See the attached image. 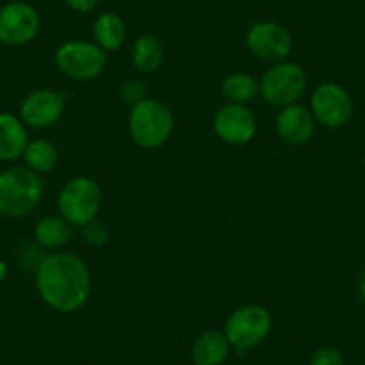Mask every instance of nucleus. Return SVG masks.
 Returning a JSON list of instances; mask_svg holds the SVG:
<instances>
[{"instance_id":"nucleus-3","label":"nucleus","mask_w":365,"mask_h":365,"mask_svg":"<svg viewBox=\"0 0 365 365\" xmlns=\"http://www.w3.org/2000/svg\"><path fill=\"white\" fill-rule=\"evenodd\" d=\"M174 131V115L170 108L156 99H143L135 104L129 115V133L133 142L142 149L165 145Z\"/></svg>"},{"instance_id":"nucleus-26","label":"nucleus","mask_w":365,"mask_h":365,"mask_svg":"<svg viewBox=\"0 0 365 365\" xmlns=\"http://www.w3.org/2000/svg\"><path fill=\"white\" fill-rule=\"evenodd\" d=\"M8 272H9L8 265H6V263L0 259V282H4V279L8 278Z\"/></svg>"},{"instance_id":"nucleus-14","label":"nucleus","mask_w":365,"mask_h":365,"mask_svg":"<svg viewBox=\"0 0 365 365\" xmlns=\"http://www.w3.org/2000/svg\"><path fill=\"white\" fill-rule=\"evenodd\" d=\"M29 133L22 118L13 113H0V161H16L24 156Z\"/></svg>"},{"instance_id":"nucleus-21","label":"nucleus","mask_w":365,"mask_h":365,"mask_svg":"<svg viewBox=\"0 0 365 365\" xmlns=\"http://www.w3.org/2000/svg\"><path fill=\"white\" fill-rule=\"evenodd\" d=\"M310 365H344V354L333 346L321 347L312 354Z\"/></svg>"},{"instance_id":"nucleus-23","label":"nucleus","mask_w":365,"mask_h":365,"mask_svg":"<svg viewBox=\"0 0 365 365\" xmlns=\"http://www.w3.org/2000/svg\"><path fill=\"white\" fill-rule=\"evenodd\" d=\"M122 97H124V101H128V103H133V106L138 104L140 101L145 99V97H143L142 84H138V81H129V83H125L124 88H122Z\"/></svg>"},{"instance_id":"nucleus-22","label":"nucleus","mask_w":365,"mask_h":365,"mask_svg":"<svg viewBox=\"0 0 365 365\" xmlns=\"http://www.w3.org/2000/svg\"><path fill=\"white\" fill-rule=\"evenodd\" d=\"M83 238L86 244L93 245V247H101V245L106 244L108 230L101 222L93 220V222L86 224V226L83 227Z\"/></svg>"},{"instance_id":"nucleus-16","label":"nucleus","mask_w":365,"mask_h":365,"mask_svg":"<svg viewBox=\"0 0 365 365\" xmlns=\"http://www.w3.org/2000/svg\"><path fill=\"white\" fill-rule=\"evenodd\" d=\"M231 344L220 331H206L192 346V360L195 365H220L230 354Z\"/></svg>"},{"instance_id":"nucleus-27","label":"nucleus","mask_w":365,"mask_h":365,"mask_svg":"<svg viewBox=\"0 0 365 365\" xmlns=\"http://www.w3.org/2000/svg\"><path fill=\"white\" fill-rule=\"evenodd\" d=\"M364 167H365V156H364Z\"/></svg>"},{"instance_id":"nucleus-5","label":"nucleus","mask_w":365,"mask_h":365,"mask_svg":"<svg viewBox=\"0 0 365 365\" xmlns=\"http://www.w3.org/2000/svg\"><path fill=\"white\" fill-rule=\"evenodd\" d=\"M307 90V73L299 65L279 61L259 79V93L270 106L287 108L296 104Z\"/></svg>"},{"instance_id":"nucleus-10","label":"nucleus","mask_w":365,"mask_h":365,"mask_svg":"<svg viewBox=\"0 0 365 365\" xmlns=\"http://www.w3.org/2000/svg\"><path fill=\"white\" fill-rule=\"evenodd\" d=\"M312 115L326 128H342L353 115V101L346 88L336 83H324L312 96Z\"/></svg>"},{"instance_id":"nucleus-7","label":"nucleus","mask_w":365,"mask_h":365,"mask_svg":"<svg viewBox=\"0 0 365 365\" xmlns=\"http://www.w3.org/2000/svg\"><path fill=\"white\" fill-rule=\"evenodd\" d=\"M272 317L269 310L259 304H247L235 310L226 321L224 335L227 342L240 351L259 346L269 336Z\"/></svg>"},{"instance_id":"nucleus-24","label":"nucleus","mask_w":365,"mask_h":365,"mask_svg":"<svg viewBox=\"0 0 365 365\" xmlns=\"http://www.w3.org/2000/svg\"><path fill=\"white\" fill-rule=\"evenodd\" d=\"M66 6L77 13H90L97 8L99 0H65Z\"/></svg>"},{"instance_id":"nucleus-2","label":"nucleus","mask_w":365,"mask_h":365,"mask_svg":"<svg viewBox=\"0 0 365 365\" xmlns=\"http://www.w3.org/2000/svg\"><path fill=\"white\" fill-rule=\"evenodd\" d=\"M43 197L40 174L27 167H11L0 172V215L20 219L36 210Z\"/></svg>"},{"instance_id":"nucleus-9","label":"nucleus","mask_w":365,"mask_h":365,"mask_svg":"<svg viewBox=\"0 0 365 365\" xmlns=\"http://www.w3.org/2000/svg\"><path fill=\"white\" fill-rule=\"evenodd\" d=\"M245 43L256 58L279 63L292 52V34L282 24L263 20L249 27Z\"/></svg>"},{"instance_id":"nucleus-18","label":"nucleus","mask_w":365,"mask_h":365,"mask_svg":"<svg viewBox=\"0 0 365 365\" xmlns=\"http://www.w3.org/2000/svg\"><path fill=\"white\" fill-rule=\"evenodd\" d=\"M133 65L143 73L156 72L165 59L161 41L154 34H143L133 45Z\"/></svg>"},{"instance_id":"nucleus-19","label":"nucleus","mask_w":365,"mask_h":365,"mask_svg":"<svg viewBox=\"0 0 365 365\" xmlns=\"http://www.w3.org/2000/svg\"><path fill=\"white\" fill-rule=\"evenodd\" d=\"M22 158L26 160L27 168L38 174H45V172L54 170L59 161V153L58 147L48 140H29Z\"/></svg>"},{"instance_id":"nucleus-20","label":"nucleus","mask_w":365,"mask_h":365,"mask_svg":"<svg viewBox=\"0 0 365 365\" xmlns=\"http://www.w3.org/2000/svg\"><path fill=\"white\" fill-rule=\"evenodd\" d=\"M220 90L231 104H247L258 96L259 81L249 73H231L220 84Z\"/></svg>"},{"instance_id":"nucleus-1","label":"nucleus","mask_w":365,"mask_h":365,"mask_svg":"<svg viewBox=\"0 0 365 365\" xmlns=\"http://www.w3.org/2000/svg\"><path fill=\"white\" fill-rule=\"evenodd\" d=\"M36 290L52 310L61 314L77 312L90 297V269L77 255L52 252L38 263Z\"/></svg>"},{"instance_id":"nucleus-25","label":"nucleus","mask_w":365,"mask_h":365,"mask_svg":"<svg viewBox=\"0 0 365 365\" xmlns=\"http://www.w3.org/2000/svg\"><path fill=\"white\" fill-rule=\"evenodd\" d=\"M358 296H360V299L364 301V304H365V270H364V274H361L360 283H358Z\"/></svg>"},{"instance_id":"nucleus-11","label":"nucleus","mask_w":365,"mask_h":365,"mask_svg":"<svg viewBox=\"0 0 365 365\" xmlns=\"http://www.w3.org/2000/svg\"><path fill=\"white\" fill-rule=\"evenodd\" d=\"M66 108V96L63 91L41 90L33 91L20 104V115L24 124L33 129H47L58 124Z\"/></svg>"},{"instance_id":"nucleus-15","label":"nucleus","mask_w":365,"mask_h":365,"mask_svg":"<svg viewBox=\"0 0 365 365\" xmlns=\"http://www.w3.org/2000/svg\"><path fill=\"white\" fill-rule=\"evenodd\" d=\"M128 27L124 19L117 13H103L93 22V40L104 52H115L124 45Z\"/></svg>"},{"instance_id":"nucleus-6","label":"nucleus","mask_w":365,"mask_h":365,"mask_svg":"<svg viewBox=\"0 0 365 365\" xmlns=\"http://www.w3.org/2000/svg\"><path fill=\"white\" fill-rule=\"evenodd\" d=\"M106 65L108 54L96 41L72 40L56 51V66L70 79H96L104 72Z\"/></svg>"},{"instance_id":"nucleus-13","label":"nucleus","mask_w":365,"mask_h":365,"mask_svg":"<svg viewBox=\"0 0 365 365\" xmlns=\"http://www.w3.org/2000/svg\"><path fill=\"white\" fill-rule=\"evenodd\" d=\"M276 133L285 143L303 145L308 140H312L315 133L314 115L307 108L297 106V104L282 108L276 117Z\"/></svg>"},{"instance_id":"nucleus-12","label":"nucleus","mask_w":365,"mask_h":365,"mask_svg":"<svg viewBox=\"0 0 365 365\" xmlns=\"http://www.w3.org/2000/svg\"><path fill=\"white\" fill-rule=\"evenodd\" d=\"M213 129L222 142L230 145H244L256 135V117L244 104H226L213 118Z\"/></svg>"},{"instance_id":"nucleus-8","label":"nucleus","mask_w":365,"mask_h":365,"mask_svg":"<svg viewBox=\"0 0 365 365\" xmlns=\"http://www.w3.org/2000/svg\"><path fill=\"white\" fill-rule=\"evenodd\" d=\"M40 13L27 2H8L0 8V43L22 47L38 36Z\"/></svg>"},{"instance_id":"nucleus-4","label":"nucleus","mask_w":365,"mask_h":365,"mask_svg":"<svg viewBox=\"0 0 365 365\" xmlns=\"http://www.w3.org/2000/svg\"><path fill=\"white\" fill-rule=\"evenodd\" d=\"M103 205V194L93 179L76 178L61 188L58 195V208L63 219L72 226L84 227L93 222Z\"/></svg>"},{"instance_id":"nucleus-17","label":"nucleus","mask_w":365,"mask_h":365,"mask_svg":"<svg viewBox=\"0 0 365 365\" xmlns=\"http://www.w3.org/2000/svg\"><path fill=\"white\" fill-rule=\"evenodd\" d=\"M73 226L63 217H45L34 226V240L45 249H61L72 240Z\"/></svg>"}]
</instances>
